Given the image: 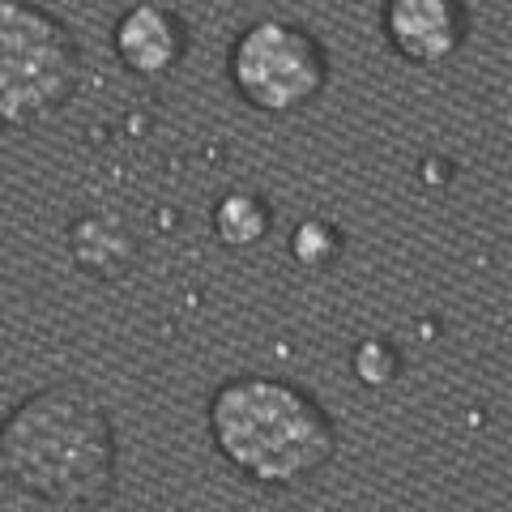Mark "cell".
Returning <instances> with one entry per match:
<instances>
[{"label":"cell","mask_w":512,"mask_h":512,"mask_svg":"<svg viewBox=\"0 0 512 512\" xmlns=\"http://www.w3.org/2000/svg\"><path fill=\"white\" fill-rule=\"evenodd\" d=\"M0 478L52 508H103L120 483L107 406L73 380L30 393L0 423Z\"/></svg>","instance_id":"1"},{"label":"cell","mask_w":512,"mask_h":512,"mask_svg":"<svg viewBox=\"0 0 512 512\" xmlns=\"http://www.w3.org/2000/svg\"><path fill=\"white\" fill-rule=\"evenodd\" d=\"M210 440L252 487H303L338 453V427L308 389L278 376H231L210 397Z\"/></svg>","instance_id":"2"},{"label":"cell","mask_w":512,"mask_h":512,"mask_svg":"<svg viewBox=\"0 0 512 512\" xmlns=\"http://www.w3.org/2000/svg\"><path fill=\"white\" fill-rule=\"evenodd\" d=\"M82 86V47L52 9L0 0V128L56 116Z\"/></svg>","instance_id":"3"},{"label":"cell","mask_w":512,"mask_h":512,"mask_svg":"<svg viewBox=\"0 0 512 512\" xmlns=\"http://www.w3.org/2000/svg\"><path fill=\"white\" fill-rule=\"evenodd\" d=\"M227 73L235 94L265 116H295L329 86V52L308 26L261 18L231 43Z\"/></svg>","instance_id":"4"},{"label":"cell","mask_w":512,"mask_h":512,"mask_svg":"<svg viewBox=\"0 0 512 512\" xmlns=\"http://www.w3.org/2000/svg\"><path fill=\"white\" fill-rule=\"evenodd\" d=\"M380 26L402 60L436 69L466 47L470 5L466 0H384Z\"/></svg>","instance_id":"5"},{"label":"cell","mask_w":512,"mask_h":512,"mask_svg":"<svg viewBox=\"0 0 512 512\" xmlns=\"http://www.w3.org/2000/svg\"><path fill=\"white\" fill-rule=\"evenodd\" d=\"M188 22L167 5L137 0L116 22V56L128 73L137 77H163L188 56Z\"/></svg>","instance_id":"6"},{"label":"cell","mask_w":512,"mask_h":512,"mask_svg":"<svg viewBox=\"0 0 512 512\" xmlns=\"http://www.w3.org/2000/svg\"><path fill=\"white\" fill-rule=\"evenodd\" d=\"M69 252L82 274L99 282H120L137 269L141 244L137 235L111 214H82L69 227Z\"/></svg>","instance_id":"7"},{"label":"cell","mask_w":512,"mask_h":512,"mask_svg":"<svg viewBox=\"0 0 512 512\" xmlns=\"http://www.w3.org/2000/svg\"><path fill=\"white\" fill-rule=\"evenodd\" d=\"M274 227V210L256 188H235L214 205V235L231 248L261 244Z\"/></svg>","instance_id":"8"},{"label":"cell","mask_w":512,"mask_h":512,"mask_svg":"<svg viewBox=\"0 0 512 512\" xmlns=\"http://www.w3.org/2000/svg\"><path fill=\"white\" fill-rule=\"evenodd\" d=\"M346 235L325 218H308L291 231V256L303 269H329L342 256Z\"/></svg>","instance_id":"9"},{"label":"cell","mask_w":512,"mask_h":512,"mask_svg":"<svg viewBox=\"0 0 512 512\" xmlns=\"http://www.w3.org/2000/svg\"><path fill=\"white\" fill-rule=\"evenodd\" d=\"M350 372H355V380L367 384V389H389V384L402 376V350L389 338H367L355 346V355H350Z\"/></svg>","instance_id":"10"}]
</instances>
